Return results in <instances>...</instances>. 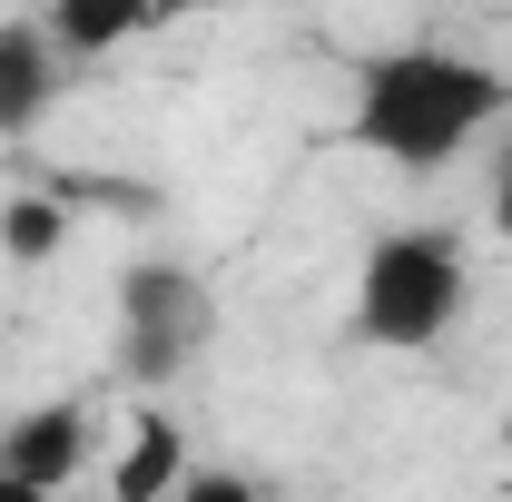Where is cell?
<instances>
[{
    "label": "cell",
    "instance_id": "cell-1",
    "mask_svg": "<svg viewBox=\"0 0 512 502\" xmlns=\"http://www.w3.org/2000/svg\"><path fill=\"white\" fill-rule=\"evenodd\" d=\"M512 119V69L453 40H384L355 60L345 89V138L384 158L394 178H444L453 158H473Z\"/></svg>",
    "mask_w": 512,
    "mask_h": 502
},
{
    "label": "cell",
    "instance_id": "cell-2",
    "mask_svg": "<svg viewBox=\"0 0 512 502\" xmlns=\"http://www.w3.org/2000/svg\"><path fill=\"white\" fill-rule=\"evenodd\" d=\"M463 296H473V237L444 217H404V227L365 237V256H355V335L384 355L444 345L463 325Z\"/></svg>",
    "mask_w": 512,
    "mask_h": 502
},
{
    "label": "cell",
    "instance_id": "cell-3",
    "mask_svg": "<svg viewBox=\"0 0 512 502\" xmlns=\"http://www.w3.org/2000/svg\"><path fill=\"white\" fill-rule=\"evenodd\" d=\"M109 365L138 394H168L217 355V286L197 276L188 256H128L109 276Z\"/></svg>",
    "mask_w": 512,
    "mask_h": 502
},
{
    "label": "cell",
    "instance_id": "cell-4",
    "mask_svg": "<svg viewBox=\"0 0 512 502\" xmlns=\"http://www.w3.org/2000/svg\"><path fill=\"white\" fill-rule=\"evenodd\" d=\"M89 473V404L79 394H50V404H30L10 434H0V493H69Z\"/></svg>",
    "mask_w": 512,
    "mask_h": 502
},
{
    "label": "cell",
    "instance_id": "cell-5",
    "mask_svg": "<svg viewBox=\"0 0 512 502\" xmlns=\"http://www.w3.org/2000/svg\"><path fill=\"white\" fill-rule=\"evenodd\" d=\"M69 50L50 40V20H0V138H30V128L60 109Z\"/></svg>",
    "mask_w": 512,
    "mask_h": 502
},
{
    "label": "cell",
    "instance_id": "cell-6",
    "mask_svg": "<svg viewBox=\"0 0 512 502\" xmlns=\"http://www.w3.org/2000/svg\"><path fill=\"white\" fill-rule=\"evenodd\" d=\"M197 0H50L40 20H50V40H60L69 60H109V50H138L148 30H168V20H188Z\"/></svg>",
    "mask_w": 512,
    "mask_h": 502
},
{
    "label": "cell",
    "instance_id": "cell-7",
    "mask_svg": "<svg viewBox=\"0 0 512 502\" xmlns=\"http://www.w3.org/2000/svg\"><path fill=\"white\" fill-rule=\"evenodd\" d=\"M178 473H188V434H178V414L148 404V414L128 424V453L109 463V493H119V502H168Z\"/></svg>",
    "mask_w": 512,
    "mask_h": 502
},
{
    "label": "cell",
    "instance_id": "cell-8",
    "mask_svg": "<svg viewBox=\"0 0 512 502\" xmlns=\"http://www.w3.org/2000/svg\"><path fill=\"white\" fill-rule=\"evenodd\" d=\"M60 237H69V197L60 188H20L0 207V256H10V266H50Z\"/></svg>",
    "mask_w": 512,
    "mask_h": 502
},
{
    "label": "cell",
    "instance_id": "cell-9",
    "mask_svg": "<svg viewBox=\"0 0 512 502\" xmlns=\"http://www.w3.org/2000/svg\"><path fill=\"white\" fill-rule=\"evenodd\" d=\"M493 237L512 247V128H503V158H493Z\"/></svg>",
    "mask_w": 512,
    "mask_h": 502
}]
</instances>
